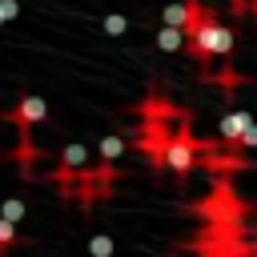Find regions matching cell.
I'll list each match as a JSON object with an SVG mask.
<instances>
[{"label": "cell", "instance_id": "cell-3", "mask_svg": "<svg viewBox=\"0 0 257 257\" xmlns=\"http://www.w3.org/2000/svg\"><path fill=\"white\" fill-rule=\"evenodd\" d=\"M44 116H48V104H44V96H32V92H20L16 104L4 112V120H12L20 133H28L32 124H40Z\"/></svg>", "mask_w": 257, "mask_h": 257}, {"label": "cell", "instance_id": "cell-5", "mask_svg": "<svg viewBox=\"0 0 257 257\" xmlns=\"http://www.w3.org/2000/svg\"><path fill=\"white\" fill-rule=\"evenodd\" d=\"M157 48H161V52H181V48H189L185 28H177V24H161V32H157Z\"/></svg>", "mask_w": 257, "mask_h": 257}, {"label": "cell", "instance_id": "cell-15", "mask_svg": "<svg viewBox=\"0 0 257 257\" xmlns=\"http://www.w3.org/2000/svg\"><path fill=\"white\" fill-rule=\"evenodd\" d=\"M253 257H257V245H253Z\"/></svg>", "mask_w": 257, "mask_h": 257}, {"label": "cell", "instance_id": "cell-1", "mask_svg": "<svg viewBox=\"0 0 257 257\" xmlns=\"http://www.w3.org/2000/svg\"><path fill=\"white\" fill-rule=\"evenodd\" d=\"M189 52H193L201 64L229 56V52H233V28H225V24L217 20V12L205 8V16L189 28Z\"/></svg>", "mask_w": 257, "mask_h": 257}, {"label": "cell", "instance_id": "cell-9", "mask_svg": "<svg viewBox=\"0 0 257 257\" xmlns=\"http://www.w3.org/2000/svg\"><path fill=\"white\" fill-rule=\"evenodd\" d=\"M100 28H104L108 36H124V32H128V16H124V12H108V16L100 20Z\"/></svg>", "mask_w": 257, "mask_h": 257}, {"label": "cell", "instance_id": "cell-7", "mask_svg": "<svg viewBox=\"0 0 257 257\" xmlns=\"http://www.w3.org/2000/svg\"><path fill=\"white\" fill-rule=\"evenodd\" d=\"M0 217H8V221H16V225H24V217H28L24 197H4V201H0Z\"/></svg>", "mask_w": 257, "mask_h": 257}, {"label": "cell", "instance_id": "cell-11", "mask_svg": "<svg viewBox=\"0 0 257 257\" xmlns=\"http://www.w3.org/2000/svg\"><path fill=\"white\" fill-rule=\"evenodd\" d=\"M241 149H257V120H253V124L233 141V153H241Z\"/></svg>", "mask_w": 257, "mask_h": 257}, {"label": "cell", "instance_id": "cell-10", "mask_svg": "<svg viewBox=\"0 0 257 257\" xmlns=\"http://www.w3.org/2000/svg\"><path fill=\"white\" fill-rule=\"evenodd\" d=\"M88 253H92V257H112V237L92 233V237H88Z\"/></svg>", "mask_w": 257, "mask_h": 257}, {"label": "cell", "instance_id": "cell-13", "mask_svg": "<svg viewBox=\"0 0 257 257\" xmlns=\"http://www.w3.org/2000/svg\"><path fill=\"white\" fill-rule=\"evenodd\" d=\"M229 4H233V8H237V12H245V0H229Z\"/></svg>", "mask_w": 257, "mask_h": 257}, {"label": "cell", "instance_id": "cell-4", "mask_svg": "<svg viewBox=\"0 0 257 257\" xmlns=\"http://www.w3.org/2000/svg\"><path fill=\"white\" fill-rule=\"evenodd\" d=\"M249 124H253V116H249L245 108H229V112L217 120V133H221V141H229V145H233V141H237Z\"/></svg>", "mask_w": 257, "mask_h": 257}, {"label": "cell", "instance_id": "cell-6", "mask_svg": "<svg viewBox=\"0 0 257 257\" xmlns=\"http://www.w3.org/2000/svg\"><path fill=\"white\" fill-rule=\"evenodd\" d=\"M120 157H124V137H116V133L100 137V161L104 165H116Z\"/></svg>", "mask_w": 257, "mask_h": 257}, {"label": "cell", "instance_id": "cell-2", "mask_svg": "<svg viewBox=\"0 0 257 257\" xmlns=\"http://www.w3.org/2000/svg\"><path fill=\"white\" fill-rule=\"evenodd\" d=\"M201 149H205V145H201L189 128H177V133H173V141L165 145V169H173V173L185 181V177L193 173V165H197V153H201Z\"/></svg>", "mask_w": 257, "mask_h": 257}, {"label": "cell", "instance_id": "cell-12", "mask_svg": "<svg viewBox=\"0 0 257 257\" xmlns=\"http://www.w3.org/2000/svg\"><path fill=\"white\" fill-rule=\"evenodd\" d=\"M0 12H4V20H16L20 16V0H0Z\"/></svg>", "mask_w": 257, "mask_h": 257}, {"label": "cell", "instance_id": "cell-8", "mask_svg": "<svg viewBox=\"0 0 257 257\" xmlns=\"http://www.w3.org/2000/svg\"><path fill=\"white\" fill-rule=\"evenodd\" d=\"M16 221H8V217H0V257H8L12 249H16Z\"/></svg>", "mask_w": 257, "mask_h": 257}, {"label": "cell", "instance_id": "cell-14", "mask_svg": "<svg viewBox=\"0 0 257 257\" xmlns=\"http://www.w3.org/2000/svg\"><path fill=\"white\" fill-rule=\"evenodd\" d=\"M0 24H4V12H0Z\"/></svg>", "mask_w": 257, "mask_h": 257}]
</instances>
